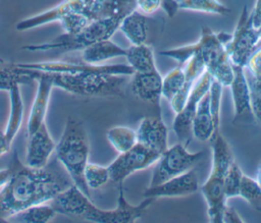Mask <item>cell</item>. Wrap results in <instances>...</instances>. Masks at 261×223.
Listing matches in <instances>:
<instances>
[{
  "mask_svg": "<svg viewBox=\"0 0 261 223\" xmlns=\"http://www.w3.org/2000/svg\"><path fill=\"white\" fill-rule=\"evenodd\" d=\"M247 78L250 87L252 116L261 122V88L256 85L250 75H247Z\"/></svg>",
  "mask_w": 261,
  "mask_h": 223,
  "instance_id": "obj_35",
  "label": "cell"
},
{
  "mask_svg": "<svg viewBox=\"0 0 261 223\" xmlns=\"http://www.w3.org/2000/svg\"><path fill=\"white\" fill-rule=\"evenodd\" d=\"M9 94V114L4 128L5 134L12 144L17 135L23 121L24 104L20 91V86H16L8 91Z\"/></svg>",
  "mask_w": 261,
  "mask_h": 223,
  "instance_id": "obj_22",
  "label": "cell"
},
{
  "mask_svg": "<svg viewBox=\"0 0 261 223\" xmlns=\"http://www.w3.org/2000/svg\"><path fill=\"white\" fill-rule=\"evenodd\" d=\"M260 44L258 30L253 25L251 12L244 6L231 39L225 45L228 58L232 65L245 67L248 59Z\"/></svg>",
  "mask_w": 261,
  "mask_h": 223,
  "instance_id": "obj_10",
  "label": "cell"
},
{
  "mask_svg": "<svg viewBox=\"0 0 261 223\" xmlns=\"http://www.w3.org/2000/svg\"><path fill=\"white\" fill-rule=\"evenodd\" d=\"M27 138L24 164L33 168L46 167L56 148V142L49 132L46 123L27 135Z\"/></svg>",
  "mask_w": 261,
  "mask_h": 223,
  "instance_id": "obj_15",
  "label": "cell"
},
{
  "mask_svg": "<svg viewBox=\"0 0 261 223\" xmlns=\"http://www.w3.org/2000/svg\"><path fill=\"white\" fill-rule=\"evenodd\" d=\"M122 16H110L92 20L84 29L75 34H65L56 37L54 40L42 44L27 45L22 49L31 52H56L67 53L82 51L87 46L110 39L119 29Z\"/></svg>",
  "mask_w": 261,
  "mask_h": 223,
  "instance_id": "obj_8",
  "label": "cell"
},
{
  "mask_svg": "<svg viewBox=\"0 0 261 223\" xmlns=\"http://www.w3.org/2000/svg\"><path fill=\"white\" fill-rule=\"evenodd\" d=\"M159 157V153L137 143L126 152L120 153L107 166L110 174V181L122 183L133 173L154 165Z\"/></svg>",
  "mask_w": 261,
  "mask_h": 223,
  "instance_id": "obj_12",
  "label": "cell"
},
{
  "mask_svg": "<svg viewBox=\"0 0 261 223\" xmlns=\"http://www.w3.org/2000/svg\"><path fill=\"white\" fill-rule=\"evenodd\" d=\"M178 8L217 15H225L230 9L218 0H177Z\"/></svg>",
  "mask_w": 261,
  "mask_h": 223,
  "instance_id": "obj_28",
  "label": "cell"
},
{
  "mask_svg": "<svg viewBox=\"0 0 261 223\" xmlns=\"http://www.w3.org/2000/svg\"><path fill=\"white\" fill-rule=\"evenodd\" d=\"M18 66V65H17ZM20 67V66H19ZM37 82V90L33 100L27 121V135L36 131L45 122L52 90L54 89L53 80L49 72L36 69L20 67Z\"/></svg>",
  "mask_w": 261,
  "mask_h": 223,
  "instance_id": "obj_13",
  "label": "cell"
},
{
  "mask_svg": "<svg viewBox=\"0 0 261 223\" xmlns=\"http://www.w3.org/2000/svg\"><path fill=\"white\" fill-rule=\"evenodd\" d=\"M222 89L220 82L212 77L210 89H209V103H210V111L212 115L213 125H214V133L220 132V115H221V97H222ZM212 135V136H213ZM212 138V137H211Z\"/></svg>",
  "mask_w": 261,
  "mask_h": 223,
  "instance_id": "obj_32",
  "label": "cell"
},
{
  "mask_svg": "<svg viewBox=\"0 0 261 223\" xmlns=\"http://www.w3.org/2000/svg\"><path fill=\"white\" fill-rule=\"evenodd\" d=\"M125 54L126 49L107 39L84 48L82 50V61L88 64L99 65L113 58L125 57Z\"/></svg>",
  "mask_w": 261,
  "mask_h": 223,
  "instance_id": "obj_20",
  "label": "cell"
},
{
  "mask_svg": "<svg viewBox=\"0 0 261 223\" xmlns=\"http://www.w3.org/2000/svg\"><path fill=\"white\" fill-rule=\"evenodd\" d=\"M222 222H226V223H244L245 221L243 220V218L241 217V215L237 212V210L232 207L229 206H225L223 214H222Z\"/></svg>",
  "mask_w": 261,
  "mask_h": 223,
  "instance_id": "obj_38",
  "label": "cell"
},
{
  "mask_svg": "<svg viewBox=\"0 0 261 223\" xmlns=\"http://www.w3.org/2000/svg\"><path fill=\"white\" fill-rule=\"evenodd\" d=\"M137 9L144 14H152L156 12L161 5V0H136Z\"/></svg>",
  "mask_w": 261,
  "mask_h": 223,
  "instance_id": "obj_36",
  "label": "cell"
},
{
  "mask_svg": "<svg viewBox=\"0 0 261 223\" xmlns=\"http://www.w3.org/2000/svg\"><path fill=\"white\" fill-rule=\"evenodd\" d=\"M233 66V78L229 85L231 92V99L233 103L234 120L252 116L251 112V98L250 87L246 74L245 67ZM253 117V116H252Z\"/></svg>",
  "mask_w": 261,
  "mask_h": 223,
  "instance_id": "obj_18",
  "label": "cell"
},
{
  "mask_svg": "<svg viewBox=\"0 0 261 223\" xmlns=\"http://www.w3.org/2000/svg\"><path fill=\"white\" fill-rule=\"evenodd\" d=\"M13 156L14 173L0 190V222L9 221L31 206L50 203L72 183L69 176H65L55 165L33 168L22 164L16 152Z\"/></svg>",
  "mask_w": 261,
  "mask_h": 223,
  "instance_id": "obj_1",
  "label": "cell"
},
{
  "mask_svg": "<svg viewBox=\"0 0 261 223\" xmlns=\"http://www.w3.org/2000/svg\"><path fill=\"white\" fill-rule=\"evenodd\" d=\"M245 69L249 70V75L261 88V44L258 45L256 50L248 59Z\"/></svg>",
  "mask_w": 261,
  "mask_h": 223,
  "instance_id": "obj_34",
  "label": "cell"
},
{
  "mask_svg": "<svg viewBox=\"0 0 261 223\" xmlns=\"http://www.w3.org/2000/svg\"><path fill=\"white\" fill-rule=\"evenodd\" d=\"M203 154V151L194 153L188 151L187 146L179 142L167 148L155 163L149 186L157 185L191 170Z\"/></svg>",
  "mask_w": 261,
  "mask_h": 223,
  "instance_id": "obj_9",
  "label": "cell"
},
{
  "mask_svg": "<svg viewBox=\"0 0 261 223\" xmlns=\"http://www.w3.org/2000/svg\"><path fill=\"white\" fill-rule=\"evenodd\" d=\"M193 137L200 142H209L214 133V125L210 111L209 92L200 101L192 122Z\"/></svg>",
  "mask_w": 261,
  "mask_h": 223,
  "instance_id": "obj_23",
  "label": "cell"
},
{
  "mask_svg": "<svg viewBox=\"0 0 261 223\" xmlns=\"http://www.w3.org/2000/svg\"><path fill=\"white\" fill-rule=\"evenodd\" d=\"M160 8H162L169 17H173L179 9L177 0H161Z\"/></svg>",
  "mask_w": 261,
  "mask_h": 223,
  "instance_id": "obj_39",
  "label": "cell"
},
{
  "mask_svg": "<svg viewBox=\"0 0 261 223\" xmlns=\"http://www.w3.org/2000/svg\"><path fill=\"white\" fill-rule=\"evenodd\" d=\"M212 152L211 171L200 190L207 204V214L210 222L221 223L222 214L226 206L224 196V175L229 164L234 160L227 141L221 132L216 133L209 141Z\"/></svg>",
  "mask_w": 261,
  "mask_h": 223,
  "instance_id": "obj_7",
  "label": "cell"
},
{
  "mask_svg": "<svg viewBox=\"0 0 261 223\" xmlns=\"http://www.w3.org/2000/svg\"><path fill=\"white\" fill-rule=\"evenodd\" d=\"M127 64L135 72H148L157 69L152 46L145 44L132 45L126 49Z\"/></svg>",
  "mask_w": 261,
  "mask_h": 223,
  "instance_id": "obj_24",
  "label": "cell"
},
{
  "mask_svg": "<svg viewBox=\"0 0 261 223\" xmlns=\"http://www.w3.org/2000/svg\"><path fill=\"white\" fill-rule=\"evenodd\" d=\"M106 137L118 154L126 152L138 143L136 130L123 125L110 127L106 131Z\"/></svg>",
  "mask_w": 261,
  "mask_h": 223,
  "instance_id": "obj_26",
  "label": "cell"
},
{
  "mask_svg": "<svg viewBox=\"0 0 261 223\" xmlns=\"http://www.w3.org/2000/svg\"><path fill=\"white\" fill-rule=\"evenodd\" d=\"M185 81V70L182 65L172 68L162 78V97L170 102L181 90Z\"/></svg>",
  "mask_w": 261,
  "mask_h": 223,
  "instance_id": "obj_29",
  "label": "cell"
},
{
  "mask_svg": "<svg viewBox=\"0 0 261 223\" xmlns=\"http://www.w3.org/2000/svg\"><path fill=\"white\" fill-rule=\"evenodd\" d=\"M138 143L159 154L168 148V129L157 116H148L141 119L136 129Z\"/></svg>",
  "mask_w": 261,
  "mask_h": 223,
  "instance_id": "obj_16",
  "label": "cell"
},
{
  "mask_svg": "<svg viewBox=\"0 0 261 223\" xmlns=\"http://www.w3.org/2000/svg\"><path fill=\"white\" fill-rule=\"evenodd\" d=\"M255 179L257 180V182L259 183V185H260V187H261V162H260V164H259V166H258L257 173H256V178H255Z\"/></svg>",
  "mask_w": 261,
  "mask_h": 223,
  "instance_id": "obj_42",
  "label": "cell"
},
{
  "mask_svg": "<svg viewBox=\"0 0 261 223\" xmlns=\"http://www.w3.org/2000/svg\"><path fill=\"white\" fill-rule=\"evenodd\" d=\"M132 45L145 44L148 38V21L145 14L137 9L126 14L120 21L118 29Z\"/></svg>",
  "mask_w": 261,
  "mask_h": 223,
  "instance_id": "obj_21",
  "label": "cell"
},
{
  "mask_svg": "<svg viewBox=\"0 0 261 223\" xmlns=\"http://www.w3.org/2000/svg\"><path fill=\"white\" fill-rule=\"evenodd\" d=\"M211 80V74L207 70H205L195 82L180 111L175 113V117L172 122V129L178 142L187 147L193 137L192 122L196 114L198 105L202 98L209 92Z\"/></svg>",
  "mask_w": 261,
  "mask_h": 223,
  "instance_id": "obj_11",
  "label": "cell"
},
{
  "mask_svg": "<svg viewBox=\"0 0 261 223\" xmlns=\"http://www.w3.org/2000/svg\"><path fill=\"white\" fill-rule=\"evenodd\" d=\"M54 88L81 97L121 96L134 74L127 63L99 64L84 72H49Z\"/></svg>",
  "mask_w": 261,
  "mask_h": 223,
  "instance_id": "obj_3",
  "label": "cell"
},
{
  "mask_svg": "<svg viewBox=\"0 0 261 223\" xmlns=\"http://www.w3.org/2000/svg\"><path fill=\"white\" fill-rule=\"evenodd\" d=\"M200 189L195 169L172 177L157 185L148 186L142 193L144 198H180L197 192Z\"/></svg>",
  "mask_w": 261,
  "mask_h": 223,
  "instance_id": "obj_14",
  "label": "cell"
},
{
  "mask_svg": "<svg viewBox=\"0 0 261 223\" xmlns=\"http://www.w3.org/2000/svg\"><path fill=\"white\" fill-rule=\"evenodd\" d=\"M34 80L16 64L0 65V91H10L21 85H30Z\"/></svg>",
  "mask_w": 261,
  "mask_h": 223,
  "instance_id": "obj_27",
  "label": "cell"
},
{
  "mask_svg": "<svg viewBox=\"0 0 261 223\" xmlns=\"http://www.w3.org/2000/svg\"><path fill=\"white\" fill-rule=\"evenodd\" d=\"M250 12L252 15L253 25L256 29H259L261 26V0H256L253 9Z\"/></svg>",
  "mask_w": 261,
  "mask_h": 223,
  "instance_id": "obj_40",
  "label": "cell"
},
{
  "mask_svg": "<svg viewBox=\"0 0 261 223\" xmlns=\"http://www.w3.org/2000/svg\"><path fill=\"white\" fill-rule=\"evenodd\" d=\"M56 158L71 182L85 194L91 197L84 180V169L89 162L90 145L85 126L76 118L68 117L61 136L56 143Z\"/></svg>",
  "mask_w": 261,
  "mask_h": 223,
  "instance_id": "obj_6",
  "label": "cell"
},
{
  "mask_svg": "<svg viewBox=\"0 0 261 223\" xmlns=\"http://www.w3.org/2000/svg\"><path fill=\"white\" fill-rule=\"evenodd\" d=\"M130 81V89L134 95L140 100L159 105L162 97V75L158 69L148 72H135Z\"/></svg>",
  "mask_w": 261,
  "mask_h": 223,
  "instance_id": "obj_17",
  "label": "cell"
},
{
  "mask_svg": "<svg viewBox=\"0 0 261 223\" xmlns=\"http://www.w3.org/2000/svg\"><path fill=\"white\" fill-rule=\"evenodd\" d=\"M137 9L136 0H63L43 12L21 19L15 24L18 32H27L48 23L58 22L67 13H80L90 21L110 16H122Z\"/></svg>",
  "mask_w": 261,
  "mask_h": 223,
  "instance_id": "obj_5",
  "label": "cell"
},
{
  "mask_svg": "<svg viewBox=\"0 0 261 223\" xmlns=\"http://www.w3.org/2000/svg\"><path fill=\"white\" fill-rule=\"evenodd\" d=\"M84 180L89 189H98L110 181L107 166L88 162L84 169Z\"/></svg>",
  "mask_w": 261,
  "mask_h": 223,
  "instance_id": "obj_30",
  "label": "cell"
},
{
  "mask_svg": "<svg viewBox=\"0 0 261 223\" xmlns=\"http://www.w3.org/2000/svg\"><path fill=\"white\" fill-rule=\"evenodd\" d=\"M14 169H15V159L13 156L10 165L0 169V190L9 182V180L11 179L14 173Z\"/></svg>",
  "mask_w": 261,
  "mask_h": 223,
  "instance_id": "obj_37",
  "label": "cell"
},
{
  "mask_svg": "<svg viewBox=\"0 0 261 223\" xmlns=\"http://www.w3.org/2000/svg\"><path fill=\"white\" fill-rule=\"evenodd\" d=\"M243 171L240 166L234 162V160L229 164L225 175H224V196L226 200L239 197L241 181L243 177Z\"/></svg>",
  "mask_w": 261,
  "mask_h": 223,
  "instance_id": "obj_33",
  "label": "cell"
},
{
  "mask_svg": "<svg viewBox=\"0 0 261 223\" xmlns=\"http://www.w3.org/2000/svg\"><path fill=\"white\" fill-rule=\"evenodd\" d=\"M185 70V81L179 93L169 102L171 109L174 113L180 111L185 105L195 82L201 76V74L206 70L203 60L198 54L193 55L184 65Z\"/></svg>",
  "mask_w": 261,
  "mask_h": 223,
  "instance_id": "obj_19",
  "label": "cell"
},
{
  "mask_svg": "<svg viewBox=\"0 0 261 223\" xmlns=\"http://www.w3.org/2000/svg\"><path fill=\"white\" fill-rule=\"evenodd\" d=\"M258 32H259V36H260V44H261V26L259 29H257Z\"/></svg>",
  "mask_w": 261,
  "mask_h": 223,
  "instance_id": "obj_43",
  "label": "cell"
},
{
  "mask_svg": "<svg viewBox=\"0 0 261 223\" xmlns=\"http://www.w3.org/2000/svg\"><path fill=\"white\" fill-rule=\"evenodd\" d=\"M56 214V210L50 203H44L31 206L18 212L12 216L9 221L22 223H47L51 221Z\"/></svg>",
  "mask_w": 261,
  "mask_h": 223,
  "instance_id": "obj_25",
  "label": "cell"
},
{
  "mask_svg": "<svg viewBox=\"0 0 261 223\" xmlns=\"http://www.w3.org/2000/svg\"><path fill=\"white\" fill-rule=\"evenodd\" d=\"M11 145L12 144L7 138L4 129L0 128V158L6 155L10 151Z\"/></svg>",
  "mask_w": 261,
  "mask_h": 223,
  "instance_id": "obj_41",
  "label": "cell"
},
{
  "mask_svg": "<svg viewBox=\"0 0 261 223\" xmlns=\"http://www.w3.org/2000/svg\"><path fill=\"white\" fill-rule=\"evenodd\" d=\"M119 184L117 206L111 210L100 209L95 206L90 197L71 183L66 189L58 193L50 204L57 214L74 216L86 221L97 223H129L140 220L148 207L154 202L153 198H144L138 205H132L124 197L122 183Z\"/></svg>",
  "mask_w": 261,
  "mask_h": 223,
  "instance_id": "obj_2",
  "label": "cell"
},
{
  "mask_svg": "<svg viewBox=\"0 0 261 223\" xmlns=\"http://www.w3.org/2000/svg\"><path fill=\"white\" fill-rule=\"evenodd\" d=\"M230 39L231 34L224 32L216 34L208 26H204L201 30V37L196 43L163 50L160 55L169 57L178 65L184 66L193 55L198 54L211 76L223 88L229 87L233 78V66L228 58L225 45Z\"/></svg>",
  "mask_w": 261,
  "mask_h": 223,
  "instance_id": "obj_4",
  "label": "cell"
},
{
  "mask_svg": "<svg viewBox=\"0 0 261 223\" xmlns=\"http://www.w3.org/2000/svg\"><path fill=\"white\" fill-rule=\"evenodd\" d=\"M239 197L256 211H261V187L256 179L243 174Z\"/></svg>",
  "mask_w": 261,
  "mask_h": 223,
  "instance_id": "obj_31",
  "label": "cell"
}]
</instances>
